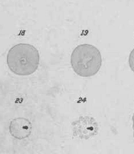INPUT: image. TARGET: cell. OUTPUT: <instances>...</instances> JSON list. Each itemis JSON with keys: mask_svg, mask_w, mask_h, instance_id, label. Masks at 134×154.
<instances>
[{"mask_svg": "<svg viewBox=\"0 0 134 154\" xmlns=\"http://www.w3.org/2000/svg\"><path fill=\"white\" fill-rule=\"evenodd\" d=\"M7 66L18 76H29L35 73L40 63L39 51L32 45L19 43L9 50L7 57Z\"/></svg>", "mask_w": 134, "mask_h": 154, "instance_id": "6da1fadb", "label": "cell"}, {"mask_svg": "<svg viewBox=\"0 0 134 154\" xmlns=\"http://www.w3.org/2000/svg\"><path fill=\"white\" fill-rule=\"evenodd\" d=\"M102 62L99 49L90 44L78 45L71 54L72 69L81 77H90L96 75L101 67Z\"/></svg>", "mask_w": 134, "mask_h": 154, "instance_id": "7a4b0ae2", "label": "cell"}, {"mask_svg": "<svg viewBox=\"0 0 134 154\" xmlns=\"http://www.w3.org/2000/svg\"><path fill=\"white\" fill-rule=\"evenodd\" d=\"M73 136L79 139L88 140L97 135L99 125L97 121L90 116L80 117L72 124Z\"/></svg>", "mask_w": 134, "mask_h": 154, "instance_id": "3957f363", "label": "cell"}, {"mask_svg": "<svg viewBox=\"0 0 134 154\" xmlns=\"http://www.w3.org/2000/svg\"><path fill=\"white\" fill-rule=\"evenodd\" d=\"M9 132L16 139H25L28 137L32 132L31 123L25 118L13 119L9 125Z\"/></svg>", "mask_w": 134, "mask_h": 154, "instance_id": "277c9868", "label": "cell"}, {"mask_svg": "<svg viewBox=\"0 0 134 154\" xmlns=\"http://www.w3.org/2000/svg\"><path fill=\"white\" fill-rule=\"evenodd\" d=\"M128 63L130 69L134 73V48L131 50L129 55Z\"/></svg>", "mask_w": 134, "mask_h": 154, "instance_id": "5b68a950", "label": "cell"}, {"mask_svg": "<svg viewBox=\"0 0 134 154\" xmlns=\"http://www.w3.org/2000/svg\"><path fill=\"white\" fill-rule=\"evenodd\" d=\"M132 121H133V134H134V112L132 117Z\"/></svg>", "mask_w": 134, "mask_h": 154, "instance_id": "8992f818", "label": "cell"}]
</instances>
